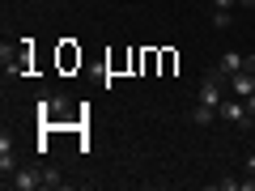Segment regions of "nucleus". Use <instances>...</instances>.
<instances>
[{
    "mask_svg": "<svg viewBox=\"0 0 255 191\" xmlns=\"http://www.w3.org/2000/svg\"><path fill=\"white\" fill-rule=\"evenodd\" d=\"M4 187H13V191H34V187H43V174L38 170H13V174H4Z\"/></svg>",
    "mask_w": 255,
    "mask_h": 191,
    "instance_id": "1",
    "label": "nucleus"
},
{
    "mask_svg": "<svg viewBox=\"0 0 255 191\" xmlns=\"http://www.w3.org/2000/svg\"><path fill=\"white\" fill-rule=\"evenodd\" d=\"M217 110H221V115L230 119V123H238V127H251V119H255L251 110H247V102L238 98V94H234V98H230V102H221Z\"/></svg>",
    "mask_w": 255,
    "mask_h": 191,
    "instance_id": "2",
    "label": "nucleus"
},
{
    "mask_svg": "<svg viewBox=\"0 0 255 191\" xmlns=\"http://www.w3.org/2000/svg\"><path fill=\"white\" fill-rule=\"evenodd\" d=\"M243 68H247V55L243 51H226V55H221V64H217L221 77H234V73H243Z\"/></svg>",
    "mask_w": 255,
    "mask_h": 191,
    "instance_id": "3",
    "label": "nucleus"
},
{
    "mask_svg": "<svg viewBox=\"0 0 255 191\" xmlns=\"http://www.w3.org/2000/svg\"><path fill=\"white\" fill-rule=\"evenodd\" d=\"M17 170V157H13V140H9V132L0 136V174H13Z\"/></svg>",
    "mask_w": 255,
    "mask_h": 191,
    "instance_id": "4",
    "label": "nucleus"
},
{
    "mask_svg": "<svg viewBox=\"0 0 255 191\" xmlns=\"http://www.w3.org/2000/svg\"><path fill=\"white\" fill-rule=\"evenodd\" d=\"M230 85H234V94H238V98H251V94H255V77L247 73V68L230 77Z\"/></svg>",
    "mask_w": 255,
    "mask_h": 191,
    "instance_id": "5",
    "label": "nucleus"
},
{
    "mask_svg": "<svg viewBox=\"0 0 255 191\" xmlns=\"http://www.w3.org/2000/svg\"><path fill=\"white\" fill-rule=\"evenodd\" d=\"M213 115H221V110L217 106H204V102H196V110H191V123H213Z\"/></svg>",
    "mask_w": 255,
    "mask_h": 191,
    "instance_id": "6",
    "label": "nucleus"
},
{
    "mask_svg": "<svg viewBox=\"0 0 255 191\" xmlns=\"http://www.w3.org/2000/svg\"><path fill=\"white\" fill-rule=\"evenodd\" d=\"M60 170H51V166H47V170H43V187H60Z\"/></svg>",
    "mask_w": 255,
    "mask_h": 191,
    "instance_id": "7",
    "label": "nucleus"
},
{
    "mask_svg": "<svg viewBox=\"0 0 255 191\" xmlns=\"http://www.w3.org/2000/svg\"><path fill=\"white\" fill-rule=\"evenodd\" d=\"M213 26L226 30V26H230V9H213Z\"/></svg>",
    "mask_w": 255,
    "mask_h": 191,
    "instance_id": "8",
    "label": "nucleus"
},
{
    "mask_svg": "<svg viewBox=\"0 0 255 191\" xmlns=\"http://www.w3.org/2000/svg\"><path fill=\"white\" fill-rule=\"evenodd\" d=\"M213 4H217V9H230V4H238V0H213Z\"/></svg>",
    "mask_w": 255,
    "mask_h": 191,
    "instance_id": "9",
    "label": "nucleus"
},
{
    "mask_svg": "<svg viewBox=\"0 0 255 191\" xmlns=\"http://www.w3.org/2000/svg\"><path fill=\"white\" fill-rule=\"evenodd\" d=\"M247 102V110H251V115H255V94H251V98H243Z\"/></svg>",
    "mask_w": 255,
    "mask_h": 191,
    "instance_id": "10",
    "label": "nucleus"
},
{
    "mask_svg": "<svg viewBox=\"0 0 255 191\" xmlns=\"http://www.w3.org/2000/svg\"><path fill=\"white\" fill-rule=\"evenodd\" d=\"M238 4H243V9H255V0H238Z\"/></svg>",
    "mask_w": 255,
    "mask_h": 191,
    "instance_id": "11",
    "label": "nucleus"
},
{
    "mask_svg": "<svg viewBox=\"0 0 255 191\" xmlns=\"http://www.w3.org/2000/svg\"><path fill=\"white\" fill-rule=\"evenodd\" d=\"M247 170H251V174H255V157H247Z\"/></svg>",
    "mask_w": 255,
    "mask_h": 191,
    "instance_id": "12",
    "label": "nucleus"
}]
</instances>
